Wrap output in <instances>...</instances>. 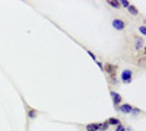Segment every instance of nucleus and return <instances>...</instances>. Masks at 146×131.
Listing matches in <instances>:
<instances>
[{
    "label": "nucleus",
    "mask_w": 146,
    "mask_h": 131,
    "mask_svg": "<svg viewBox=\"0 0 146 131\" xmlns=\"http://www.w3.org/2000/svg\"><path fill=\"white\" fill-rule=\"evenodd\" d=\"M113 26H114V29H117V31H123L124 26H126V22L121 20V19H114V20H113Z\"/></svg>",
    "instance_id": "obj_1"
},
{
    "label": "nucleus",
    "mask_w": 146,
    "mask_h": 131,
    "mask_svg": "<svg viewBox=\"0 0 146 131\" xmlns=\"http://www.w3.org/2000/svg\"><path fill=\"white\" fill-rule=\"evenodd\" d=\"M131 76H133L131 70H124L123 73H121V80H123L124 83H130L131 82Z\"/></svg>",
    "instance_id": "obj_2"
},
{
    "label": "nucleus",
    "mask_w": 146,
    "mask_h": 131,
    "mask_svg": "<svg viewBox=\"0 0 146 131\" xmlns=\"http://www.w3.org/2000/svg\"><path fill=\"white\" fill-rule=\"evenodd\" d=\"M104 70L107 71L110 76H115V73H117V66H114V64H105Z\"/></svg>",
    "instance_id": "obj_3"
},
{
    "label": "nucleus",
    "mask_w": 146,
    "mask_h": 131,
    "mask_svg": "<svg viewBox=\"0 0 146 131\" xmlns=\"http://www.w3.org/2000/svg\"><path fill=\"white\" fill-rule=\"evenodd\" d=\"M115 109H118V111H121L123 114H130V112H133V106L131 105H121V106H117Z\"/></svg>",
    "instance_id": "obj_4"
},
{
    "label": "nucleus",
    "mask_w": 146,
    "mask_h": 131,
    "mask_svg": "<svg viewBox=\"0 0 146 131\" xmlns=\"http://www.w3.org/2000/svg\"><path fill=\"white\" fill-rule=\"evenodd\" d=\"M111 96H113V102H114V105L115 106H118L120 105V102H121V96L117 93V92H111Z\"/></svg>",
    "instance_id": "obj_5"
},
{
    "label": "nucleus",
    "mask_w": 146,
    "mask_h": 131,
    "mask_svg": "<svg viewBox=\"0 0 146 131\" xmlns=\"http://www.w3.org/2000/svg\"><path fill=\"white\" fill-rule=\"evenodd\" d=\"M101 130V124H88L86 125V131H98Z\"/></svg>",
    "instance_id": "obj_6"
},
{
    "label": "nucleus",
    "mask_w": 146,
    "mask_h": 131,
    "mask_svg": "<svg viewBox=\"0 0 146 131\" xmlns=\"http://www.w3.org/2000/svg\"><path fill=\"white\" fill-rule=\"evenodd\" d=\"M143 42H145L143 38H140V37L136 38V45H135V48H136V50H142V48H143Z\"/></svg>",
    "instance_id": "obj_7"
},
{
    "label": "nucleus",
    "mask_w": 146,
    "mask_h": 131,
    "mask_svg": "<svg viewBox=\"0 0 146 131\" xmlns=\"http://www.w3.org/2000/svg\"><path fill=\"white\" fill-rule=\"evenodd\" d=\"M107 3L111 7H120V2H118V0H108Z\"/></svg>",
    "instance_id": "obj_8"
},
{
    "label": "nucleus",
    "mask_w": 146,
    "mask_h": 131,
    "mask_svg": "<svg viewBox=\"0 0 146 131\" xmlns=\"http://www.w3.org/2000/svg\"><path fill=\"white\" fill-rule=\"evenodd\" d=\"M107 124H108V125H110V124H111V125H120V121H118V118H110Z\"/></svg>",
    "instance_id": "obj_9"
},
{
    "label": "nucleus",
    "mask_w": 146,
    "mask_h": 131,
    "mask_svg": "<svg viewBox=\"0 0 146 131\" xmlns=\"http://www.w3.org/2000/svg\"><path fill=\"white\" fill-rule=\"evenodd\" d=\"M127 9H129V12H130V13H131L133 16H136V15H137V9H136L135 6H131V5H130Z\"/></svg>",
    "instance_id": "obj_10"
},
{
    "label": "nucleus",
    "mask_w": 146,
    "mask_h": 131,
    "mask_svg": "<svg viewBox=\"0 0 146 131\" xmlns=\"http://www.w3.org/2000/svg\"><path fill=\"white\" fill-rule=\"evenodd\" d=\"M120 6H124V7H129V6H130V3L127 2V0H121V2H120Z\"/></svg>",
    "instance_id": "obj_11"
},
{
    "label": "nucleus",
    "mask_w": 146,
    "mask_h": 131,
    "mask_svg": "<svg viewBox=\"0 0 146 131\" xmlns=\"http://www.w3.org/2000/svg\"><path fill=\"white\" fill-rule=\"evenodd\" d=\"M88 54H89V57L92 58V60H94V61H96V57H95V54H94L92 51H89V50H88Z\"/></svg>",
    "instance_id": "obj_12"
},
{
    "label": "nucleus",
    "mask_w": 146,
    "mask_h": 131,
    "mask_svg": "<svg viewBox=\"0 0 146 131\" xmlns=\"http://www.w3.org/2000/svg\"><path fill=\"white\" fill-rule=\"evenodd\" d=\"M139 31L142 32V35H146V28L142 25V26H139Z\"/></svg>",
    "instance_id": "obj_13"
},
{
    "label": "nucleus",
    "mask_w": 146,
    "mask_h": 131,
    "mask_svg": "<svg viewBox=\"0 0 146 131\" xmlns=\"http://www.w3.org/2000/svg\"><path fill=\"white\" fill-rule=\"evenodd\" d=\"M115 131H127V130H126L124 127H121V125H118V127L115 128Z\"/></svg>",
    "instance_id": "obj_14"
},
{
    "label": "nucleus",
    "mask_w": 146,
    "mask_h": 131,
    "mask_svg": "<svg viewBox=\"0 0 146 131\" xmlns=\"http://www.w3.org/2000/svg\"><path fill=\"white\" fill-rule=\"evenodd\" d=\"M35 115H36V111H31L29 112V118H34Z\"/></svg>",
    "instance_id": "obj_15"
},
{
    "label": "nucleus",
    "mask_w": 146,
    "mask_h": 131,
    "mask_svg": "<svg viewBox=\"0 0 146 131\" xmlns=\"http://www.w3.org/2000/svg\"><path fill=\"white\" fill-rule=\"evenodd\" d=\"M96 64H98V67H100L101 70H104V64H102L101 61H96Z\"/></svg>",
    "instance_id": "obj_16"
}]
</instances>
